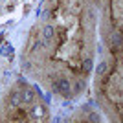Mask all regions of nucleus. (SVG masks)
<instances>
[{
    "label": "nucleus",
    "instance_id": "nucleus-1",
    "mask_svg": "<svg viewBox=\"0 0 123 123\" xmlns=\"http://www.w3.org/2000/svg\"><path fill=\"white\" fill-rule=\"evenodd\" d=\"M55 88H57V92L62 94V96H68V94H70V83H68L66 79H59V81L55 83Z\"/></svg>",
    "mask_w": 123,
    "mask_h": 123
},
{
    "label": "nucleus",
    "instance_id": "nucleus-2",
    "mask_svg": "<svg viewBox=\"0 0 123 123\" xmlns=\"http://www.w3.org/2000/svg\"><path fill=\"white\" fill-rule=\"evenodd\" d=\"M42 37H44V41H50L51 37H53V28H51V26H44V30H42Z\"/></svg>",
    "mask_w": 123,
    "mask_h": 123
},
{
    "label": "nucleus",
    "instance_id": "nucleus-3",
    "mask_svg": "<svg viewBox=\"0 0 123 123\" xmlns=\"http://www.w3.org/2000/svg\"><path fill=\"white\" fill-rule=\"evenodd\" d=\"M90 68H92V61H90V59H85V61H83V72H90Z\"/></svg>",
    "mask_w": 123,
    "mask_h": 123
}]
</instances>
